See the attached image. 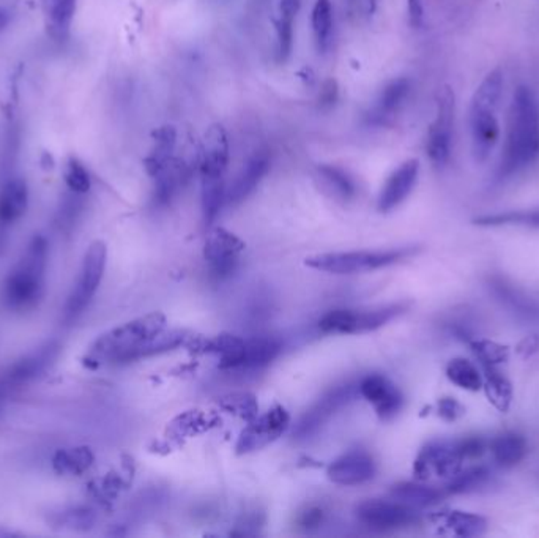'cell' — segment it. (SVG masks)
I'll list each match as a JSON object with an SVG mask.
<instances>
[{
    "label": "cell",
    "instance_id": "obj_5",
    "mask_svg": "<svg viewBox=\"0 0 539 538\" xmlns=\"http://www.w3.org/2000/svg\"><path fill=\"white\" fill-rule=\"evenodd\" d=\"M408 306L410 304L400 302L372 310H333L319 320V328L321 332L335 335L374 332L406 313Z\"/></svg>",
    "mask_w": 539,
    "mask_h": 538
},
{
    "label": "cell",
    "instance_id": "obj_9",
    "mask_svg": "<svg viewBox=\"0 0 539 538\" xmlns=\"http://www.w3.org/2000/svg\"><path fill=\"white\" fill-rule=\"evenodd\" d=\"M358 519L374 531H394L420 521L418 509L408 507L398 501H366L357 509Z\"/></svg>",
    "mask_w": 539,
    "mask_h": 538
},
{
    "label": "cell",
    "instance_id": "obj_42",
    "mask_svg": "<svg viewBox=\"0 0 539 538\" xmlns=\"http://www.w3.org/2000/svg\"><path fill=\"white\" fill-rule=\"evenodd\" d=\"M219 404L223 409L231 412L237 417L243 418L246 422H251L252 418L258 417V412H259L256 398L250 393H234V395L223 398Z\"/></svg>",
    "mask_w": 539,
    "mask_h": 538
},
{
    "label": "cell",
    "instance_id": "obj_31",
    "mask_svg": "<svg viewBox=\"0 0 539 538\" xmlns=\"http://www.w3.org/2000/svg\"><path fill=\"white\" fill-rule=\"evenodd\" d=\"M317 178L323 188L339 201H351L357 194V186L351 176L337 166L322 164L317 168Z\"/></svg>",
    "mask_w": 539,
    "mask_h": 538
},
{
    "label": "cell",
    "instance_id": "obj_47",
    "mask_svg": "<svg viewBox=\"0 0 539 538\" xmlns=\"http://www.w3.org/2000/svg\"><path fill=\"white\" fill-rule=\"evenodd\" d=\"M407 10L412 28H420L424 21V0H407Z\"/></svg>",
    "mask_w": 539,
    "mask_h": 538
},
{
    "label": "cell",
    "instance_id": "obj_14",
    "mask_svg": "<svg viewBox=\"0 0 539 538\" xmlns=\"http://www.w3.org/2000/svg\"><path fill=\"white\" fill-rule=\"evenodd\" d=\"M470 136H472V155L477 163H484L500 138L497 111L489 109H470Z\"/></svg>",
    "mask_w": 539,
    "mask_h": 538
},
{
    "label": "cell",
    "instance_id": "obj_2",
    "mask_svg": "<svg viewBox=\"0 0 539 538\" xmlns=\"http://www.w3.org/2000/svg\"><path fill=\"white\" fill-rule=\"evenodd\" d=\"M539 156V107L535 93L519 85L512 95L508 133L498 166V178H508L526 170Z\"/></svg>",
    "mask_w": 539,
    "mask_h": 538
},
{
    "label": "cell",
    "instance_id": "obj_51",
    "mask_svg": "<svg viewBox=\"0 0 539 538\" xmlns=\"http://www.w3.org/2000/svg\"><path fill=\"white\" fill-rule=\"evenodd\" d=\"M358 4V0H349V5H351V7H353V5H357Z\"/></svg>",
    "mask_w": 539,
    "mask_h": 538
},
{
    "label": "cell",
    "instance_id": "obj_36",
    "mask_svg": "<svg viewBox=\"0 0 539 538\" xmlns=\"http://www.w3.org/2000/svg\"><path fill=\"white\" fill-rule=\"evenodd\" d=\"M225 201V178H202V213L207 226L217 220Z\"/></svg>",
    "mask_w": 539,
    "mask_h": 538
},
{
    "label": "cell",
    "instance_id": "obj_35",
    "mask_svg": "<svg viewBox=\"0 0 539 538\" xmlns=\"http://www.w3.org/2000/svg\"><path fill=\"white\" fill-rule=\"evenodd\" d=\"M43 8L48 18L51 34L56 36H65L76 10V0H43Z\"/></svg>",
    "mask_w": 539,
    "mask_h": 538
},
{
    "label": "cell",
    "instance_id": "obj_39",
    "mask_svg": "<svg viewBox=\"0 0 539 538\" xmlns=\"http://www.w3.org/2000/svg\"><path fill=\"white\" fill-rule=\"evenodd\" d=\"M490 480V471L486 466L465 469L449 479L445 491L448 494H467L486 487Z\"/></svg>",
    "mask_w": 539,
    "mask_h": 538
},
{
    "label": "cell",
    "instance_id": "obj_45",
    "mask_svg": "<svg viewBox=\"0 0 539 538\" xmlns=\"http://www.w3.org/2000/svg\"><path fill=\"white\" fill-rule=\"evenodd\" d=\"M437 411L445 422H456L465 414V407L455 398H441L437 406Z\"/></svg>",
    "mask_w": 539,
    "mask_h": 538
},
{
    "label": "cell",
    "instance_id": "obj_23",
    "mask_svg": "<svg viewBox=\"0 0 539 538\" xmlns=\"http://www.w3.org/2000/svg\"><path fill=\"white\" fill-rule=\"evenodd\" d=\"M390 496L398 502L406 503L408 507L426 509V507H432L435 503L441 502L445 497L448 496V493L445 491V488H435V487H427L421 483L404 482L394 485L390 491Z\"/></svg>",
    "mask_w": 539,
    "mask_h": 538
},
{
    "label": "cell",
    "instance_id": "obj_4",
    "mask_svg": "<svg viewBox=\"0 0 539 538\" xmlns=\"http://www.w3.org/2000/svg\"><path fill=\"white\" fill-rule=\"evenodd\" d=\"M416 253V249H386V251H347V253H323L309 256L305 264L309 269L335 273L355 275L388 267Z\"/></svg>",
    "mask_w": 539,
    "mask_h": 538
},
{
    "label": "cell",
    "instance_id": "obj_12",
    "mask_svg": "<svg viewBox=\"0 0 539 538\" xmlns=\"http://www.w3.org/2000/svg\"><path fill=\"white\" fill-rule=\"evenodd\" d=\"M229 163V139L225 127L213 123L207 128L199 150V170L202 178H225Z\"/></svg>",
    "mask_w": 539,
    "mask_h": 538
},
{
    "label": "cell",
    "instance_id": "obj_6",
    "mask_svg": "<svg viewBox=\"0 0 539 538\" xmlns=\"http://www.w3.org/2000/svg\"><path fill=\"white\" fill-rule=\"evenodd\" d=\"M106 257L107 249L103 241H93L84 256L81 265V272L77 276V283L71 290L70 297L65 305V320H76L85 308L91 305V298L95 297L99 290L103 275H105Z\"/></svg>",
    "mask_w": 539,
    "mask_h": 538
},
{
    "label": "cell",
    "instance_id": "obj_38",
    "mask_svg": "<svg viewBox=\"0 0 539 538\" xmlns=\"http://www.w3.org/2000/svg\"><path fill=\"white\" fill-rule=\"evenodd\" d=\"M473 225L484 227L528 226L539 227V210H512V212L481 215L473 220Z\"/></svg>",
    "mask_w": 539,
    "mask_h": 538
},
{
    "label": "cell",
    "instance_id": "obj_11",
    "mask_svg": "<svg viewBox=\"0 0 539 538\" xmlns=\"http://www.w3.org/2000/svg\"><path fill=\"white\" fill-rule=\"evenodd\" d=\"M289 422H290V417H289L288 412L280 406L270 409L260 417L252 418L240 434L237 454H251V452H256V450H260L268 444H272L288 430Z\"/></svg>",
    "mask_w": 539,
    "mask_h": 538
},
{
    "label": "cell",
    "instance_id": "obj_46",
    "mask_svg": "<svg viewBox=\"0 0 539 538\" xmlns=\"http://www.w3.org/2000/svg\"><path fill=\"white\" fill-rule=\"evenodd\" d=\"M339 99V87H337V79L329 78L325 81L319 93V107L322 111H329L331 107H335Z\"/></svg>",
    "mask_w": 539,
    "mask_h": 538
},
{
    "label": "cell",
    "instance_id": "obj_30",
    "mask_svg": "<svg viewBox=\"0 0 539 538\" xmlns=\"http://www.w3.org/2000/svg\"><path fill=\"white\" fill-rule=\"evenodd\" d=\"M441 523L443 527L456 537H480L487 531L486 518L467 511H448L441 515Z\"/></svg>",
    "mask_w": 539,
    "mask_h": 538
},
{
    "label": "cell",
    "instance_id": "obj_27",
    "mask_svg": "<svg viewBox=\"0 0 539 538\" xmlns=\"http://www.w3.org/2000/svg\"><path fill=\"white\" fill-rule=\"evenodd\" d=\"M154 149L150 152V155L146 158V170L148 176L155 178L164 164L168 163L169 160L174 156L177 144V130L172 125H164L158 128L154 133Z\"/></svg>",
    "mask_w": 539,
    "mask_h": 538
},
{
    "label": "cell",
    "instance_id": "obj_3",
    "mask_svg": "<svg viewBox=\"0 0 539 538\" xmlns=\"http://www.w3.org/2000/svg\"><path fill=\"white\" fill-rule=\"evenodd\" d=\"M48 264V245L43 237L30 241L20 263L10 270L4 288L2 300L14 312L32 308L40 300L44 284V272Z\"/></svg>",
    "mask_w": 539,
    "mask_h": 538
},
{
    "label": "cell",
    "instance_id": "obj_15",
    "mask_svg": "<svg viewBox=\"0 0 539 538\" xmlns=\"http://www.w3.org/2000/svg\"><path fill=\"white\" fill-rule=\"evenodd\" d=\"M376 474V463L363 450H352L339 456L327 469L329 480L343 487H355L371 480Z\"/></svg>",
    "mask_w": 539,
    "mask_h": 538
},
{
    "label": "cell",
    "instance_id": "obj_37",
    "mask_svg": "<svg viewBox=\"0 0 539 538\" xmlns=\"http://www.w3.org/2000/svg\"><path fill=\"white\" fill-rule=\"evenodd\" d=\"M447 377L459 389L469 390V392H478V390L483 389L481 373L472 361L463 359V357L449 360L447 365Z\"/></svg>",
    "mask_w": 539,
    "mask_h": 538
},
{
    "label": "cell",
    "instance_id": "obj_48",
    "mask_svg": "<svg viewBox=\"0 0 539 538\" xmlns=\"http://www.w3.org/2000/svg\"><path fill=\"white\" fill-rule=\"evenodd\" d=\"M323 513L319 509H308L306 513H303L300 518V525L306 529L311 527H317V526L322 523Z\"/></svg>",
    "mask_w": 539,
    "mask_h": 538
},
{
    "label": "cell",
    "instance_id": "obj_44",
    "mask_svg": "<svg viewBox=\"0 0 539 538\" xmlns=\"http://www.w3.org/2000/svg\"><path fill=\"white\" fill-rule=\"evenodd\" d=\"M457 447H459V452L463 455L464 460L469 461L477 460L480 456H483L486 448H487V444L480 436H469V438L457 440Z\"/></svg>",
    "mask_w": 539,
    "mask_h": 538
},
{
    "label": "cell",
    "instance_id": "obj_18",
    "mask_svg": "<svg viewBox=\"0 0 539 538\" xmlns=\"http://www.w3.org/2000/svg\"><path fill=\"white\" fill-rule=\"evenodd\" d=\"M193 174V166L186 163L183 158L172 156L168 163L162 166L160 172L155 176V202L158 206H166L183 186L188 184Z\"/></svg>",
    "mask_w": 539,
    "mask_h": 538
},
{
    "label": "cell",
    "instance_id": "obj_25",
    "mask_svg": "<svg viewBox=\"0 0 539 538\" xmlns=\"http://www.w3.org/2000/svg\"><path fill=\"white\" fill-rule=\"evenodd\" d=\"M57 352H59V346L56 343H48L40 347L34 354L28 355L22 360L14 363L13 368L10 369V375H8L10 381L26 383V381L34 379L36 376L40 375L50 367L51 361L56 359Z\"/></svg>",
    "mask_w": 539,
    "mask_h": 538
},
{
    "label": "cell",
    "instance_id": "obj_24",
    "mask_svg": "<svg viewBox=\"0 0 539 538\" xmlns=\"http://www.w3.org/2000/svg\"><path fill=\"white\" fill-rule=\"evenodd\" d=\"M300 10L298 0H281L280 20L276 21V60L286 64L294 46V21Z\"/></svg>",
    "mask_w": 539,
    "mask_h": 538
},
{
    "label": "cell",
    "instance_id": "obj_50",
    "mask_svg": "<svg viewBox=\"0 0 539 538\" xmlns=\"http://www.w3.org/2000/svg\"><path fill=\"white\" fill-rule=\"evenodd\" d=\"M8 20H10V18H8L7 12H5V10H2V8H0V30H2V28H5V26H7Z\"/></svg>",
    "mask_w": 539,
    "mask_h": 538
},
{
    "label": "cell",
    "instance_id": "obj_7",
    "mask_svg": "<svg viewBox=\"0 0 539 538\" xmlns=\"http://www.w3.org/2000/svg\"><path fill=\"white\" fill-rule=\"evenodd\" d=\"M455 125V92L443 85L437 95V114L427 131L426 152L431 163L443 168L451 155V139Z\"/></svg>",
    "mask_w": 539,
    "mask_h": 538
},
{
    "label": "cell",
    "instance_id": "obj_1",
    "mask_svg": "<svg viewBox=\"0 0 539 538\" xmlns=\"http://www.w3.org/2000/svg\"><path fill=\"white\" fill-rule=\"evenodd\" d=\"M174 346V336L166 330V316L155 312L99 335L84 360L85 365L99 368L162 354Z\"/></svg>",
    "mask_w": 539,
    "mask_h": 538
},
{
    "label": "cell",
    "instance_id": "obj_41",
    "mask_svg": "<svg viewBox=\"0 0 539 538\" xmlns=\"http://www.w3.org/2000/svg\"><path fill=\"white\" fill-rule=\"evenodd\" d=\"M481 367H497L510 359V346L484 338H472L467 343Z\"/></svg>",
    "mask_w": 539,
    "mask_h": 538
},
{
    "label": "cell",
    "instance_id": "obj_8",
    "mask_svg": "<svg viewBox=\"0 0 539 538\" xmlns=\"http://www.w3.org/2000/svg\"><path fill=\"white\" fill-rule=\"evenodd\" d=\"M464 458L457 440H434L421 448L414 464V474L420 480L431 477L453 479L463 471Z\"/></svg>",
    "mask_w": 539,
    "mask_h": 538
},
{
    "label": "cell",
    "instance_id": "obj_13",
    "mask_svg": "<svg viewBox=\"0 0 539 538\" xmlns=\"http://www.w3.org/2000/svg\"><path fill=\"white\" fill-rule=\"evenodd\" d=\"M358 390L361 397L374 406L378 417L382 420H390L394 415H398L404 404V398L400 389L385 376H366L358 385Z\"/></svg>",
    "mask_w": 539,
    "mask_h": 538
},
{
    "label": "cell",
    "instance_id": "obj_26",
    "mask_svg": "<svg viewBox=\"0 0 539 538\" xmlns=\"http://www.w3.org/2000/svg\"><path fill=\"white\" fill-rule=\"evenodd\" d=\"M490 454L503 468H512L526 458L528 452L527 439L519 432H503L489 444Z\"/></svg>",
    "mask_w": 539,
    "mask_h": 538
},
{
    "label": "cell",
    "instance_id": "obj_40",
    "mask_svg": "<svg viewBox=\"0 0 539 538\" xmlns=\"http://www.w3.org/2000/svg\"><path fill=\"white\" fill-rule=\"evenodd\" d=\"M333 28V7L329 0H317L313 10V32L317 50L325 52L329 44Z\"/></svg>",
    "mask_w": 539,
    "mask_h": 538
},
{
    "label": "cell",
    "instance_id": "obj_28",
    "mask_svg": "<svg viewBox=\"0 0 539 538\" xmlns=\"http://www.w3.org/2000/svg\"><path fill=\"white\" fill-rule=\"evenodd\" d=\"M483 389L489 403L500 412L510 411L512 403V385L497 367H483Z\"/></svg>",
    "mask_w": 539,
    "mask_h": 538
},
{
    "label": "cell",
    "instance_id": "obj_22",
    "mask_svg": "<svg viewBox=\"0 0 539 538\" xmlns=\"http://www.w3.org/2000/svg\"><path fill=\"white\" fill-rule=\"evenodd\" d=\"M28 185L21 178H12L0 190V231L20 220L28 210Z\"/></svg>",
    "mask_w": 539,
    "mask_h": 538
},
{
    "label": "cell",
    "instance_id": "obj_34",
    "mask_svg": "<svg viewBox=\"0 0 539 538\" xmlns=\"http://www.w3.org/2000/svg\"><path fill=\"white\" fill-rule=\"evenodd\" d=\"M93 464V454L87 447H75L59 450L52 458V466L59 474L81 475Z\"/></svg>",
    "mask_w": 539,
    "mask_h": 538
},
{
    "label": "cell",
    "instance_id": "obj_49",
    "mask_svg": "<svg viewBox=\"0 0 539 538\" xmlns=\"http://www.w3.org/2000/svg\"><path fill=\"white\" fill-rule=\"evenodd\" d=\"M539 349V338L536 335H532V336H528L526 340L522 341L518 347L519 354L522 355V357H530V355L535 354L536 351Z\"/></svg>",
    "mask_w": 539,
    "mask_h": 538
},
{
    "label": "cell",
    "instance_id": "obj_32",
    "mask_svg": "<svg viewBox=\"0 0 539 538\" xmlns=\"http://www.w3.org/2000/svg\"><path fill=\"white\" fill-rule=\"evenodd\" d=\"M503 92V71L500 68L490 71L478 85L470 101V109H489L497 111Z\"/></svg>",
    "mask_w": 539,
    "mask_h": 538
},
{
    "label": "cell",
    "instance_id": "obj_10",
    "mask_svg": "<svg viewBox=\"0 0 539 538\" xmlns=\"http://www.w3.org/2000/svg\"><path fill=\"white\" fill-rule=\"evenodd\" d=\"M245 249V243L235 234L229 233L225 227L211 229L207 235L203 257L210 267V272L217 278H226L237 269L240 256Z\"/></svg>",
    "mask_w": 539,
    "mask_h": 538
},
{
    "label": "cell",
    "instance_id": "obj_21",
    "mask_svg": "<svg viewBox=\"0 0 539 538\" xmlns=\"http://www.w3.org/2000/svg\"><path fill=\"white\" fill-rule=\"evenodd\" d=\"M410 93V81L407 78L392 79V83L384 87V91L378 95L376 107H372L366 119L372 125H386L392 121L396 114L400 113V107L406 103L407 97Z\"/></svg>",
    "mask_w": 539,
    "mask_h": 538
},
{
    "label": "cell",
    "instance_id": "obj_20",
    "mask_svg": "<svg viewBox=\"0 0 539 538\" xmlns=\"http://www.w3.org/2000/svg\"><path fill=\"white\" fill-rule=\"evenodd\" d=\"M270 170V156L266 152L252 155L248 163L240 170L239 176L232 182L231 188L226 192V201L231 206H237L251 194L260 180L266 178Z\"/></svg>",
    "mask_w": 539,
    "mask_h": 538
},
{
    "label": "cell",
    "instance_id": "obj_19",
    "mask_svg": "<svg viewBox=\"0 0 539 538\" xmlns=\"http://www.w3.org/2000/svg\"><path fill=\"white\" fill-rule=\"evenodd\" d=\"M352 398H353L352 385H343V387H337L333 392H329L327 397H323L305 417L301 418L298 428H297V436L306 438L309 434L317 431L335 412L339 411L343 406L349 403Z\"/></svg>",
    "mask_w": 539,
    "mask_h": 538
},
{
    "label": "cell",
    "instance_id": "obj_43",
    "mask_svg": "<svg viewBox=\"0 0 539 538\" xmlns=\"http://www.w3.org/2000/svg\"><path fill=\"white\" fill-rule=\"evenodd\" d=\"M65 182L68 185L70 192L75 194H85L91 190V176L84 168V164L77 162L76 158H70L65 170Z\"/></svg>",
    "mask_w": 539,
    "mask_h": 538
},
{
    "label": "cell",
    "instance_id": "obj_16",
    "mask_svg": "<svg viewBox=\"0 0 539 538\" xmlns=\"http://www.w3.org/2000/svg\"><path fill=\"white\" fill-rule=\"evenodd\" d=\"M492 296L497 298L508 312L526 322L539 324V300L528 296L526 290L506 281L502 276H492L489 280Z\"/></svg>",
    "mask_w": 539,
    "mask_h": 538
},
{
    "label": "cell",
    "instance_id": "obj_17",
    "mask_svg": "<svg viewBox=\"0 0 539 538\" xmlns=\"http://www.w3.org/2000/svg\"><path fill=\"white\" fill-rule=\"evenodd\" d=\"M420 174V162L416 158L407 160L388 178L378 194L377 207L380 212H392L400 206L416 185Z\"/></svg>",
    "mask_w": 539,
    "mask_h": 538
},
{
    "label": "cell",
    "instance_id": "obj_29",
    "mask_svg": "<svg viewBox=\"0 0 539 538\" xmlns=\"http://www.w3.org/2000/svg\"><path fill=\"white\" fill-rule=\"evenodd\" d=\"M213 354L219 357V367L223 369H240L245 359L246 340L235 335L223 333L209 344Z\"/></svg>",
    "mask_w": 539,
    "mask_h": 538
},
{
    "label": "cell",
    "instance_id": "obj_33",
    "mask_svg": "<svg viewBox=\"0 0 539 538\" xmlns=\"http://www.w3.org/2000/svg\"><path fill=\"white\" fill-rule=\"evenodd\" d=\"M280 351V341L270 336H256L252 340H246L245 359L240 369H258L266 367L278 357Z\"/></svg>",
    "mask_w": 539,
    "mask_h": 538
}]
</instances>
